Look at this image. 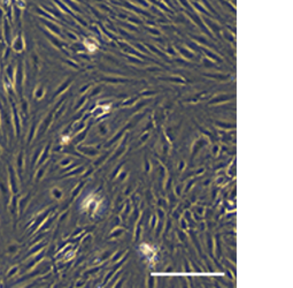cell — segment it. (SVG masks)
Instances as JSON below:
<instances>
[{
    "label": "cell",
    "mask_w": 293,
    "mask_h": 288,
    "mask_svg": "<svg viewBox=\"0 0 293 288\" xmlns=\"http://www.w3.org/2000/svg\"><path fill=\"white\" fill-rule=\"evenodd\" d=\"M13 46H14V49H15L16 51L22 50V47H23V43H22V37H21V36L16 37V39H15V42H14Z\"/></svg>",
    "instance_id": "obj_1"
}]
</instances>
